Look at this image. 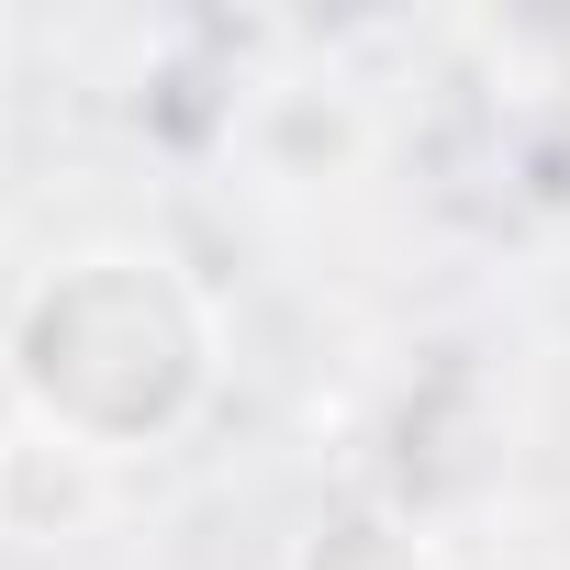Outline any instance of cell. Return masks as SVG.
<instances>
[{
    "label": "cell",
    "instance_id": "cell-1",
    "mask_svg": "<svg viewBox=\"0 0 570 570\" xmlns=\"http://www.w3.org/2000/svg\"><path fill=\"white\" fill-rule=\"evenodd\" d=\"M213 347H224V325L179 257L79 246L12 314V392H23L35 436H57L79 459H124V448H157L202 414Z\"/></svg>",
    "mask_w": 570,
    "mask_h": 570
},
{
    "label": "cell",
    "instance_id": "cell-2",
    "mask_svg": "<svg viewBox=\"0 0 570 570\" xmlns=\"http://www.w3.org/2000/svg\"><path fill=\"white\" fill-rule=\"evenodd\" d=\"M292 570H436V559H425V537H403L392 514H325Z\"/></svg>",
    "mask_w": 570,
    "mask_h": 570
}]
</instances>
